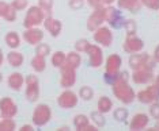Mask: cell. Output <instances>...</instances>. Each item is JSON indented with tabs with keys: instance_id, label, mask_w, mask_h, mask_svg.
<instances>
[{
	"instance_id": "1",
	"label": "cell",
	"mask_w": 159,
	"mask_h": 131,
	"mask_svg": "<svg viewBox=\"0 0 159 131\" xmlns=\"http://www.w3.org/2000/svg\"><path fill=\"white\" fill-rule=\"evenodd\" d=\"M110 87H111V91H113L114 97L118 101H121L124 105H129L136 100V91L129 84V81L117 78Z\"/></svg>"
},
{
	"instance_id": "2",
	"label": "cell",
	"mask_w": 159,
	"mask_h": 131,
	"mask_svg": "<svg viewBox=\"0 0 159 131\" xmlns=\"http://www.w3.org/2000/svg\"><path fill=\"white\" fill-rule=\"evenodd\" d=\"M128 66L132 70H139V69H155L157 62L154 61V58L151 54L140 52L135 54H129L128 58Z\"/></svg>"
},
{
	"instance_id": "3",
	"label": "cell",
	"mask_w": 159,
	"mask_h": 131,
	"mask_svg": "<svg viewBox=\"0 0 159 131\" xmlns=\"http://www.w3.org/2000/svg\"><path fill=\"white\" fill-rule=\"evenodd\" d=\"M52 119V108L46 103H38L31 114V122L35 127H44Z\"/></svg>"
},
{
	"instance_id": "4",
	"label": "cell",
	"mask_w": 159,
	"mask_h": 131,
	"mask_svg": "<svg viewBox=\"0 0 159 131\" xmlns=\"http://www.w3.org/2000/svg\"><path fill=\"white\" fill-rule=\"evenodd\" d=\"M46 14L39 8L38 6H29L26 10V15L23 19V27L30 28V27H39L44 23Z\"/></svg>"
},
{
	"instance_id": "5",
	"label": "cell",
	"mask_w": 159,
	"mask_h": 131,
	"mask_svg": "<svg viewBox=\"0 0 159 131\" xmlns=\"http://www.w3.org/2000/svg\"><path fill=\"white\" fill-rule=\"evenodd\" d=\"M105 22L109 24L111 30H120L124 27L125 18L118 7L105 6Z\"/></svg>"
},
{
	"instance_id": "6",
	"label": "cell",
	"mask_w": 159,
	"mask_h": 131,
	"mask_svg": "<svg viewBox=\"0 0 159 131\" xmlns=\"http://www.w3.org/2000/svg\"><path fill=\"white\" fill-rule=\"evenodd\" d=\"M39 80L35 74H27L25 76V97L29 103H35L39 99Z\"/></svg>"
},
{
	"instance_id": "7",
	"label": "cell",
	"mask_w": 159,
	"mask_h": 131,
	"mask_svg": "<svg viewBox=\"0 0 159 131\" xmlns=\"http://www.w3.org/2000/svg\"><path fill=\"white\" fill-rule=\"evenodd\" d=\"M113 30L109 26H101L95 31H93V41L101 47H110L113 45Z\"/></svg>"
},
{
	"instance_id": "8",
	"label": "cell",
	"mask_w": 159,
	"mask_h": 131,
	"mask_svg": "<svg viewBox=\"0 0 159 131\" xmlns=\"http://www.w3.org/2000/svg\"><path fill=\"white\" fill-rule=\"evenodd\" d=\"M136 100L142 104H151L154 101H159V87L154 82L146 85L144 89L136 92Z\"/></svg>"
},
{
	"instance_id": "9",
	"label": "cell",
	"mask_w": 159,
	"mask_h": 131,
	"mask_svg": "<svg viewBox=\"0 0 159 131\" xmlns=\"http://www.w3.org/2000/svg\"><path fill=\"white\" fill-rule=\"evenodd\" d=\"M79 103V96L71 88L64 89L57 97V105L63 110H74Z\"/></svg>"
},
{
	"instance_id": "10",
	"label": "cell",
	"mask_w": 159,
	"mask_h": 131,
	"mask_svg": "<svg viewBox=\"0 0 159 131\" xmlns=\"http://www.w3.org/2000/svg\"><path fill=\"white\" fill-rule=\"evenodd\" d=\"M89 57V66L93 69H98L103 65L105 62V56H103V50L102 47L97 43H91L89 46L87 52H86Z\"/></svg>"
},
{
	"instance_id": "11",
	"label": "cell",
	"mask_w": 159,
	"mask_h": 131,
	"mask_svg": "<svg viewBox=\"0 0 159 131\" xmlns=\"http://www.w3.org/2000/svg\"><path fill=\"white\" fill-rule=\"evenodd\" d=\"M76 69L64 65L63 68H60V87L63 89L72 88L76 84Z\"/></svg>"
},
{
	"instance_id": "12",
	"label": "cell",
	"mask_w": 159,
	"mask_h": 131,
	"mask_svg": "<svg viewBox=\"0 0 159 131\" xmlns=\"http://www.w3.org/2000/svg\"><path fill=\"white\" fill-rule=\"evenodd\" d=\"M18 111V104L12 97L4 96L0 99V118H15Z\"/></svg>"
},
{
	"instance_id": "13",
	"label": "cell",
	"mask_w": 159,
	"mask_h": 131,
	"mask_svg": "<svg viewBox=\"0 0 159 131\" xmlns=\"http://www.w3.org/2000/svg\"><path fill=\"white\" fill-rule=\"evenodd\" d=\"M105 23V6L97 7L94 8V11L90 14L89 19H87V30L90 32L95 31L98 27H101Z\"/></svg>"
},
{
	"instance_id": "14",
	"label": "cell",
	"mask_w": 159,
	"mask_h": 131,
	"mask_svg": "<svg viewBox=\"0 0 159 131\" xmlns=\"http://www.w3.org/2000/svg\"><path fill=\"white\" fill-rule=\"evenodd\" d=\"M154 70L152 69H139V70H132L131 80L136 85H148L154 82Z\"/></svg>"
},
{
	"instance_id": "15",
	"label": "cell",
	"mask_w": 159,
	"mask_h": 131,
	"mask_svg": "<svg viewBox=\"0 0 159 131\" xmlns=\"http://www.w3.org/2000/svg\"><path fill=\"white\" fill-rule=\"evenodd\" d=\"M125 53L128 54H135V53H140L144 49V41L140 37H137L136 34L133 35H126L124 45H122Z\"/></svg>"
},
{
	"instance_id": "16",
	"label": "cell",
	"mask_w": 159,
	"mask_h": 131,
	"mask_svg": "<svg viewBox=\"0 0 159 131\" xmlns=\"http://www.w3.org/2000/svg\"><path fill=\"white\" fill-rule=\"evenodd\" d=\"M44 35L45 32L42 28L39 27H30V28H25L23 31V41L27 43V45L31 46H37L38 43H41L44 41Z\"/></svg>"
},
{
	"instance_id": "17",
	"label": "cell",
	"mask_w": 159,
	"mask_h": 131,
	"mask_svg": "<svg viewBox=\"0 0 159 131\" xmlns=\"http://www.w3.org/2000/svg\"><path fill=\"white\" fill-rule=\"evenodd\" d=\"M42 26H44L45 30L49 32V35L52 38H57L61 34V31H63V23H61V20L56 19V18L52 16V15L45 16Z\"/></svg>"
},
{
	"instance_id": "18",
	"label": "cell",
	"mask_w": 159,
	"mask_h": 131,
	"mask_svg": "<svg viewBox=\"0 0 159 131\" xmlns=\"http://www.w3.org/2000/svg\"><path fill=\"white\" fill-rule=\"evenodd\" d=\"M103 66H105V72H106V73L118 74V72L121 70V66H122V58H121V56H120V54H117V53L109 54V56L105 58Z\"/></svg>"
},
{
	"instance_id": "19",
	"label": "cell",
	"mask_w": 159,
	"mask_h": 131,
	"mask_svg": "<svg viewBox=\"0 0 159 131\" xmlns=\"http://www.w3.org/2000/svg\"><path fill=\"white\" fill-rule=\"evenodd\" d=\"M150 115L146 112H136L132 116V119L129 120V129L132 131H140V130H146L148 125H150Z\"/></svg>"
},
{
	"instance_id": "20",
	"label": "cell",
	"mask_w": 159,
	"mask_h": 131,
	"mask_svg": "<svg viewBox=\"0 0 159 131\" xmlns=\"http://www.w3.org/2000/svg\"><path fill=\"white\" fill-rule=\"evenodd\" d=\"M7 85L14 92H20L25 88V76L20 72H12L7 77Z\"/></svg>"
},
{
	"instance_id": "21",
	"label": "cell",
	"mask_w": 159,
	"mask_h": 131,
	"mask_svg": "<svg viewBox=\"0 0 159 131\" xmlns=\"http://www.w3.org/2000/svg\"><path fill=\"white\" fill-rule=\"evenodd\" d=\"M6 61L7 64L10 65L14 69H18L20 66H23L25 64V54L20 53L19 50H10L8 53L6 54Z\"/></svg>"
},
{
	"instance_id": "22",
	"label": "cell",
	"mask_w": 159,
	"mask_h": 131,
	"mask_svg": "<svg viewBox=\"0 0 159 131\" xmlns=\"http://www.w3.org/2000/svg\"><path fill=\"white\" fill-rule=\"evenodd\" d=\"M4 43L10 50H16L22 45V37L19 35L18 31L10 30V31H7V34L4 35Z\"/></svg>"
},
{
	"instance_id": "23",
	"label": "cell",
	"mask_w": 159,
	"mask_h": 131,
	"mask_svg": "<svg viewBox=\"0 0 159 131\" xmlns=\"http://www.w3.org/2000/svg\"><path fill=\"white\" fill-rule=\"evenodd\" d=\"M116 4L120 10H125L131 14H137L142 8L140 0H117Z\"/></svg>"
},
{
	"instance_id": "24",
	"label": "cell",
	"mask_w": 159,
	"mask_h": 131,
	"mask_svg": "<svg viewBox=\"0 0 159 131\" xmlns=\"http://www.w3.org/2000/svg\"><path fill=\"white\" fill-rule=\"evenodd\" d=\"M90 123H91L90 122V116H87L86 114H76L72 119V125H74L75 130L78 131H86Z\"/></svg>"
},
{
	"instance_id": "25",
	"label": "cell",
	"mask_w": 159,
	"mask_h": 131,
	"mask_svg": "<svg viewBox=\"0 0 159 131\" xmlns=\"http://www.w3.org/2000/svg\"><path fill=\"white\" fill-rule=\"evenodd\" d=\"M97 108H98L99 112H102L105 115L109 114V112H111L114 108L113 100H111L109 96H106V95H102V96L98 99V101H97Z\"/></svg>"
},
{
	"instance_id": "26",
	"label": "cell",
	"mask_w": 159,
	"mask_h": 131,
	"mask_svg": "<svg viewBox=\"0 0 159 131\" xmlns=\"http://www.w3.org/2000/svg\"><path fill=\"white\" fill-rule=\"evenodd\" d=\"M83 62V58H82V54L78 53L76 50H71V52L67 53V58H66V65L68 66L74 68V69H78L80 68V65Z\"/></svg>"
},
{
	"instance_id": "27",
	"label": "cell",
	"mask_w": 159,
	"mask_h": 131,
	"mask_svg": "<svg viewBox=\"0 0 159 131\" xmlns=\"http://www.w3.org/2000/svg\"><path fill=\"white\" fill-rule=\"evenodd\" d=\"M30 66L34 70V73H42L46 69V58L38 56V54H34L30 60Z\"/></svg>"
},
{
	"instance_id": "28",
	"label": "cell",
	"mask_w": 159,
	"mask_h": 131,
	"mask_svg": "<svg viewBox=\"0 0 159 131\" xmlns=\"http://www.w3.org/2000/svg\"><path fill=\"white\" fill-rule=\"evenodd\" d=\"M66 58H67V53L61 52V50H56L55 53L50 54V65L53 68H63L66 65Z\"/></svg>"
},
{
	"instance_id": "29",
	"label": "cell",
	"mask_w": 159,
	"mask_h": 131,
	"mask_svg": "<svg viewBox=\"0 0 159 131\" xmlns=\"http://www.w3.org/2000/svg\"><path fill=\"white\" fill-rule=\"evenodd\" d=\"M113 119L118 123H126L129 119V111L125 107L113 108Z\"/></svg>"
},
{
	"instance_id": "30",
	"label": "cell",
	"mask_w": 159,
	"mask_h": 131,
	"mask_svg": "<svg viewBox=\"0 0 159 131\" xmlns=\"http://www.w3.org/2000/svg\"><path fill=\"white\" fill-rule=\"evenodd\" d=\"M90 122H91L94 126L98 127V129H102V127H105V125H106L105 114L99 112L98 110H97V111H93L91 114H90Z\"/></svg>"
},
{
	"instance_id": "31",
	"label": "cell",
	"mask_w": 159,
	"mask_h": 131,
	"mask_svg": "<svg viewBox=\"0 0 159 131\" xmlns=\"http://www.w3.org/2000/svg\"><path fill=\"white\" fill-rule=\"evenodd\" d=\"M78 96H79V99H82L83 101H91L94 99V89L89 85H82L80 88H79Z\"/></svg>"
},
{
	"instance_id": "32",
	"label": "cell",
	"mask_w": 159,
	"mask_h": 131,
	"mask_svg": "<svg viewBox=\"0 0 159 131\" xmlns=\"http://www.w3.org/2000/svg\"><path fill=\"white\" fill-rule=\"evenodd\" d=\"M16 122L14 118H2L0 119V131H14L16 130Z\"/></svg>"
},
{
	"instance_id": "33",
	"label": "cell",
	"mask_w": 159,
	"mask_h": 131,
	"mask_svg": "<svg viewBox=\"0 0 159 131\" xmlns=\"http://www.w3.org/2000/svg\"><path fill=\"white\" fill-rule=\"evenodd\" d=\"M35 54L46 58L48 56L52 54V47H50V45H48V43H45L44 41H42L41 43H38V45L35 46Z\"/></svg>"
},
{
	"instance_id": "34",
	"label": "cell",
	"mask_w": 159,
	"mask_h": 131,
	"mask_svg": "<svg viewBox=\"0 0 159 131\" xmlns=\"http://www.w3.org/2000/svg\"><path fill=\"white\" fill-rule=\"evenodd\" d=\"M91 45V42L89 41V39H86V38H80V39H78L76 42H75V45H74V50H76L78 53H86L87 52V49H89V46Z\"/></svg>"
},
{
	"instance_id": "35",
	"label": "cell",
	"mask_w": 159,
	"mask_h": 131,
	"mask_svg": "<svg viewBox=\"0 0 159 131\" xmlns=\"http://www.w3.org/2000/svg\"><path fill=\"white\" fill-rule=\"evenodd\" d=\"M39 8H41L46 15H52L53 12V6H55V2L53 0H38V4Z\"/></svg>"
},
{
	"instance_id": "36",
	"label": "cell",
	"mask_w": 159,
	"mask_h": 131,
	"mask_svg": "<svg viewBox=\"0 0 159 131\" xmlns=\"http://www.w3.org/2000/svg\"><path fill=\"white\" fill-rule=\"evenodd\" d=\"M126 32V35H133L137 31V24L135 19H125L124 22V27H122Z\"/></svg>"
},
{
	"instance_id": "37",
	"label": "cell",
	"mask_w": 159,
	"mask_h": 131,
	"mask_svg": "<svg viewBox=\"0 0 159 131\" xmlns=\"http://www.w3.org/2000/svg\"><path fill=\"white\" fill-rule=\"evenodd\" d=\"M11 7L15 11H26L27 10V7H29V0H12L11 3Z\"/></svg>"
},
{
	"instance_id": "38",
	"label": "cell",
	"mask_w": 159,
	"mask_h": 131,
	"mask_svg": "<svg viewBox=\"0 0 159 131\" xmlns=\"http://www.w3.org/2000/svg\"><path fill=\"white\" fill-rule=\"evenodd\" d=\"M148 105H150V108H148V115H150V118L158 120L159 119V101H154V103H151Z\"/></svg>"
},
{
	"instance_id": "39",
	"label": "cell",
	"mask_w": 159,
	"mask_h": 131,
	"mask_svg": "<svg viewBox=\"0 0 159 131\" xmlns=\"http://www.w3.org/2000/svg\"><path fill=\"white\" fill-rule=\"evenodd\" d=\"M140 4L151 11H159V0H140Z\"/></svg>"
},
{
	"instance_id": "40",
	"label": "cell",
	"mask_w": 159,
	"mask_h": 131,
	"mask_svg": "<svg viewBox=\"0 0 159 131\" xmlns=\"http://www.w3.org/2000/svg\"><path fill=\"white\" fill-rule=\"evenodd\" d=\"M6 22H8V23H14V22H16V19H18V11H15L11 7V8L8 10V12L6 14V16L3 18Z\"/></svg>"
},
{
	"instance_id": "41",
	"label": "cell",
	"mask_w": 159,
	"mask_h": 131,
	"mask_svg": "<svg viewBox=\"0 0 159 131\" xmlns=\"http://www.w3.org/2000/svg\"><path fill=\"white\" fill-rule=\"evenodd\" d=\"M10 8H11V4H10V3L4 2V0H0V18H4Z\"/></svg>"
},
{
	"instance_id": "42",
	"label": "cell",
	"mask_w": 159,
	"mask_h": 131,
	"mask_svg": "<svg viewBox=\"0 0 159 131\" xmlns=\"http://www.w3.org/2000/svg\"><path fill=\"white\" fill-rule=\"evenodd\" d=\"M68 6H70L72 10L78 11V10L83 8V6H84V0H70V2H68Z\"/></svg>"
},
{
	"instance_id": "43",
	"label": "cell",
	"mask_w": 159,
	"mask_h": 131,
	"mask_svg": "<svg viewBox=\"0 0 159 131\" xmlns=\"http://www.w3.org/2000/svg\"><path fill=\"white\" fill-rule=\"evenodd\" d=\"M87 3H89V6L91 7V8H97V7H101V6H103V3H102V0H87Z\"/></svg>"
},
{
	"instance_id": "44",
	"label": "cell",
	"mask_w": 159,
	"mask_h": 131,
	"mask_svg": "<svg viewBox=\"0 0 159 131\" xmlns=\"http://www.w3.org/2000/svg\"><path fill=\"white\" fill-rule=\"evenodd\" d=\"M152 56V58H154V61L157 64H159V45H157L155 46V49H154V53L151 54Z\"/></svg>"
},
{
	"instance_id": "45",
	"label": "cell",
	"mask_w": 159,
	"mask_h": 131,
	"mask_svg": "<svg viewBox=\"0 0 159 131\" xmlns=\"http://www.w3.org/2000/svg\"><path fill=\"white\" fill-rule=\"evenodd\" d=\"M34 125H22V126H20V131H33L34 130Z\"/></svg>"
},
{
	"instance_id": "46",
	"label": "cell",
	"mask_w": 159,
	"mask_h": 131,
	"mask_svg": "<svg viewBox=\"0 0 159 131\" xmlns=\"http://www.w3.org/2000/svg\"><path fill=\"white\" fill-rule=\"evenodd\" d=\"M4 62H6V54H4V52L2 50V47H0V68L4 65Z\"/></svg>"
},
{
	"instance_id": "47",
	"label": "cell",
	"mask_w": 159,
	"mask_h": 131,
	"mask_svg": "<svg viewBox=\"0 0 159 131\" xmlns=\"http://www.w3.org/2000/svg\"><path fill=\"white\" fill-rule=\"evenodd\" d=\"M116 2H117V0H102L103 6H113Z\"/></svg>"
},
{
	"instance_id": "48",
	"label": "cell",
	"mask_w": 159,
	"mask_h": 131,
	"mask_svg": "<svg viewBox=\"0 0 159 131\" xmlns=\"http://www.w3.org/2000/svg\"><path fill=\"white\" fill-rule=\"evenodd\" d=\"M57 130H59V131H68V130H70V127H68V126H61Z\"/></svg>"
},
{
	"instance_id": "49",
	"label": "cell",
	"mask_w": 159,
	"mask_h": 131,
	"mask_svg": "<svg viewBox=\"0 0 159 131\" xmlns=\"http://www.w3.org/2000/svg\"><path fill=\"white\" fill-rule=\"evenodd\" d=\"M154 84H157V85L159 87V73H158V74L154 77Z\"/></svg>"
},
{
	"instance_id": "50",
	"label": "cell",
	"mask_w": 159,
	"mask_h": 131,
	"mask_svg": "<svg viewBox=\"0 0 159 131\" xmlns=\"http://www.w3.org/2000/svg\"><path fill=\"white\" fill-rule=\"evenodd\" d=\"M3 80H4V76H3V73H2V72H0V84H2V82H3Z\"/></svg>"
},
{
	"instance_id": "51",
	"label": "cell",
	"mask_w": 159,
	"mask_h": 131,
	"mask_svg": "<svg viewBox=\"0 0 159 131\" xmlns=\"http://www.w3.org/2000/svg\"><path fill=\"white\" fill-rule=\"evenodd\" d=\"M155 130H159V119L157 120V126H155Z\"/></svg>"
}]
</instances>
